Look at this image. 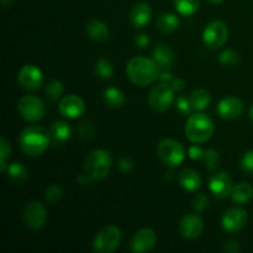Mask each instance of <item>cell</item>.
Here are the masks:
<instances>
[{"mask_svg":"<svg viewBox=\"0 0 253 253\" xmlns=\"http://www.w3.org/2000/svg\"><path fill=\"white\" fill-rule=\"evenodd\" d=\"M126 74L131 83L138 86H146L155 83L161 76V66L153 58L136 56L128 61Z\"/></svg>","mask_w":253,"mask_h":253,"instance_id":"obj_1","label":"cell"},{"mask_svg":"<svg viewBox=\"0 0 253 253\" xmlns=\"http://www.w3.org/2000/svg\"><path fill=\"white\" fill-rule=\"evenodd\" d=\"M51 142V133L41 126H29L19 137L20 148L29 157L42 155Z\"/></svg>","mask_w":253,"mask_h":253,"instance_id":"obj_2","label":"cell"},{"mask_svg":"<svg viewBox=\"0 0 253 253\" xmlns=\"http://www.w3.org/2000/svg\"><path fill=\"white\" fill-rule=\"evenodd\" d=\"M184 132L192 143H204L214 133V123L207 114H193L185 123Z\"/></svg>","mask_w":253,"mask_h":253,"instance_id":"obj_3","label":"cell"},{"mask_svg":"<svg viewBox=\"0 0 253 253\" xmlns=\"http://www.w3.org/2000/svg\"><path fill=\"white\" fill-rule=\"evenodd\" d=\"M113 166L111 155L105 150H94L84 161V173L88 174L94 182L105 179Z\"/></svg>","mask_w":253,"mask_h":253,"instance_id":"obj_4","label":"cell"},{"mask_svg":"<svg viewBox=\"0 0 253 253\" xmlns=\"http://www.w3.org/2000/svg\"><path fill=\"white\" fill-rule=\"evenodd\" d=\"M157 156L161 162L168 167H178L184 162L185 150L179 141L174 138H166L158 143Z\"/></svg>","mask_w":253,"mask_h":253,"instance_id":"obj_5","label":"cell"},{"mask_svg":"<svg viewBox=\"0 0 253 253\" xmlns=\"http://www.w3.org/2000/svg\"><path fill=\"white\" fill-rule=\"evenodd\" d=\"M120 242L121 230L114 225H108L96 234L93 241L94 251L98 253H113L120 246Z\"/></svg>","mask_w":253,"mask_h":253,"instance_id":"obj_6","label":"cell"},{"mask_svg":"<svg viewBox=\"0 0 253 253\" xmlns=\"http://www.w3.org/2000/svg\"><path fill=\"white\" fill-rule=\"evenodd\" d=\"M174 101V90L168 82H162L153 86L148 95L150 106L156 113H166Z\"/></svg>","mask_w":253,"mask_h":253,"instance_id":"obj_7","label":"cell"},{"mask_svg":"<svg viewBox=\"0 0 253 253\" xmlns=\"http://www.w3.org/2000/svg\"><path fill=\"white\" fill-rule=\"evenodd\" d=\"M17 110L24 120L29 123H36L43 119L46 114V105L39 96L24 95L19 100Z\"/></svg>","mask_w":253,"mask_h":253,"instance_id":"obj_8","label":"cell"},{"mask_svg":"<svg viewBox=\"0 0 253 253\" xmlns=\"http://www.w3.org/2000/svg\"><path fill=\"white\" fill-rule=\"evenodd\" d=\"M47 217H48V214H47L46 207L37 200L27 203L22 212L25 226L31 230L42 229L46 225Z\"/></svg>","mask_w":253,"mask_h":253,"instance_id":"obj_9","label":"cell"},{"mask_svg":"<svg viewBox=\"0 0 253 253\" xmlns=\"http://www.w3.org/2000/svg\"><path fill=\"white\" fill-rule=\"evenodd\" d=\"M227 37H229V29L225 22L219 20L208 24L203 32V41L205 46L211 49H217L224 46L225 42L227 41Z\"/></svg>","mask_w":253,"mask_h":253,"instance_id":"obj_10","label":"cell"},{"mask_svg":"<svg viewBox=\"0 0 253 253\" xmlns=\"http://www.w3.org/2000/svg\"><path fill=\"white\" fill-rule=\"evenodd\" d=\"M247 220H249V215L246 210L241 208H230L225 210L221 216L222 229L230 234H237L246 226Z\"/></svg>","mask_w":253,"mask_h":253,"instance_id":"obj_11","label":"cell"},{"mask_svg":"<svg viewBox=\"0 0 253 253\" xmlns=\"http://www.w3.org/2000/svg\"><path fill=\"white\" fill-rule=\"evenodd\" d=\"M17 82L26 90H39L43 83V73L34 64H25L17 73Z\"/></svg>","mask_w":253,"mask_h":253,"instance_id":"obj_12","label":"cell"},{"mask_svg":"<svg viewBox=\"0 0 253 253\" xmlns=\"http://www.w3.org/2000/svg\"><path fill=\"white\" fill-rule=\"evenodd\" d=\"M156 244H157V234L155 230L145 227L133 234L130 242V249L135 253H145L153 250Z\"/></svg>","mask_w":253,"mask_h":253,"instance_id":"obj_13","label":"cell"},{"mask_svg":"<svg viewBox=\"0 0 253 253\" xmlns=\"http://www.w3.org/2000/svg\"><path fill=\"white\" fill-rule=\"evenodd\" d=\"M58 110L62 116L67 119H77L85 111V103L82 98L74 94L63 96L59 101Z\"/></svg>","mask_w":253,"mask_h":253,"instance_id":"obj_14","label":"cell"},{"mask_svg":"<svg viewBox=\"0 0 253 253\" xmlns=\"http://www.w3.org/2000/svg\"><path fill=\"white\" fill-rule=\"evenodd\" d=\"M217 114L225 120H235L244 114L245 105L236 96H227L220 100L217 105Z\"/></svg>","mask_w":253,"mask_h":253,"instance_id":"obj_15","label":"cell"},{"mask_svg":"<svg viewBox=\"0 0 253 253\" xmlns=\"http://www.w3.org/2000/svg\"><path fill=\"white\" fill-rule=\"evenodd\" d=\"M204 231V222L198 215L187 214L179 222V234L184 239H197Z\"/></svg>","mask_w":253,"mask_h":253,"instance_id":"obj_16","label":"cell"},{"mask_svg":"<svg viewBox=\"0 0 253 253\" xmlns=\"http://www.w3.org/2000/svg\"><path fill=\"white\" fill-rule=\"evenodd\" d=\"M232 178L226 172H217L212 175L209 180V189L216 198H226L231 194V190L234 188Z\"/></svg>","mask_w":253,"mask_h":253,"instance_id":"obj_17","label":"cell"},{"mask_svg":"<svg viewBox=\"0 0 253 253\" xmlns=\"http://www.w3.org/2000/svg\"><path fill=\"white\" fill-rule=\"evenodd\" d=\"M49 133H51L52 145L54 147H61V146L66 145L67 141L71 138L72 128L66 121L57 120L52 124Z\"/></svg>","mask_w":253,"mask_h":253,"instance_id":"obj_18","label":"cell"},{"mask_svg":"<svg viewBox=\"0 0 253 253\" xmlns=\"http://www.w3.org/2000/svg\"><path fill=\"white\" fill-rule=\"evenodd\" d=\"M152 9L147 2H136L130 11V21L135 27H143L150 22Z\"/></svg>","mask_w":253,"mask_h":253,"instance_id":"obj_19","label":"cell"},{"mask_svg":"<svg viewBox=\"0 0 253 253\" xmlns=\"http://www.w3.org/2000/svg\"><path fill=\"white\" fill-rule=\"evenodd\" d=\"M178 180H179L180 187L190 193L197 192L202 187V177H200L197 170L192 169V168H185V169H183L179 173Z\"/></svg>","mask_w":253,"mask_h":253,"instance_id":"obj_20","label":"cell"},{"mask_svg":"<svg viewBox=\"0 0 253 253\" xmlns=\"http://www.w3.org/2000/svg\"><path fill=\"white\" fill-rule=\"evenodd\" d=\"M85 32L90 40L95 42H105L109 39V29L103 21L93 19L85 25Z\"/></svg>","mask_w":253,"mask_h":253,"instance_id":"obj_21","label":"cell"},{"mask_svg":"<svg viewBox=\"0 0 253 253\" xmlns=\"http://www.w3.org/2000/svg\"><path fill=\"white\" fill-rule=\"evenodd\" d=\"M153 59L163 68H168L174 62V51L168 44H158L152 52Z\"/></svg>","mask_w":253,"mask_h":253,"instance_id":"obj_22","label":"cell"},{"mask_svg":"<svg viewBox=\"0 0 253 253\" xmlns=\"http://www.w3.org/2000/svg\"><path fill=\"white\" fill-rule=\"evenodd\" d=\"M231 200L237 204H245L250 202L253 198V187L246 182H241L239 184L234 185L231 190Z\"/></svg>","mask_w":253,"mask_h":253,"instance_id":"obj_23","label":"cell"},{"mask_svg":"<svg viewBox=\"0 0 253 253\" xmlns=\"http://www.w3.org/2000/svg\"><path fill=\"white\" fill-rule=\"evenodd\" d=\"M104 103L111 109H120L123 108L125 104V94L120 90V89L115 88V86H110L104 90L103 94Z\"/></svg>","mask_w":253,"mask_h":253,"instance_id":"obj_24","label":"cell"},{"mask_svg":"<svg viewBox=\"0 0 253 253\" xmlns=\"http://www.w3.org/2000/svg\"><path fill=\"white\" fill-rule=\"evenodd\" d=\"M156 27L161 32L172 34L179 27V19H178L177 15L172 14V12H165L156 21Z\"/></svg>","mask_w":253,"mask_h":253,"instance_id":"obj_25","label":"cell"},{"mask_svg":"<svg viewBox=\"0 0 253 253\" xmlns=\"http://www.w3.org/2000/svg\"><path fill=\"white\" fill-rule=\"evenodd\" d=\"M7 177L15 184H24L29 179V170L22 163L14 162L7 166Z\"/></svg>","mask_w":253,"mask_h":253,"instance_id":"obj_26","label":"cell"},{"mask_svg":"<svg viewBox=\"0 0 253 253\" xmlns=\"http://www.w3.org/2000/svg\"><path fill=\"white\" fill-rule=\"evenodd\" d=\"M190 103H192L193 110L202 111L209 106L211 98H210L209 91L205 89H195L192 94H190Z\"/></svg>","mask_w":253,"mask_h":253,"instance_id":"obj_27","label":"cell"},{"mask_svg":"<svg viewBox=\"0 0 253 253\" xmlns=\"http://www.w3.org/2000/svg\"><path fill=\"white\" fill-rule=\"evenodd\" d=\"M64 91L63 83L61 81H51L44 88V95H46V99L49 101V103H56L59 99L62 98Z\"/></svg>","mask_w":253,"mask_h":253,"instance_id":"obj_28","label":"cell"},{"mask_svg":"<svg viewBox=\"0 0 253 253\" xmlns=\"http://www.w3.org/2000/svg\"><path fill=\"white\" fill-rule=\"evenodd\" d=\"M174 6L183 16H192L199 9L200 0H174Z\"/></svg>","mask_w":253,"mask_h":253,"instance_id":"obj_29","label":"cell"},{"mask_svg":"<svg viewBox=\"0 0 253 253\" xmlns=\"http://www.w3.org/2000/svg\"><path fill=\"white\" fill-rule=\"evenodd\" d=\"M95 73L103 79H110L114 76V67L110 61L106 58H100L95 64Z\"/></svg>","mask_w":253,"mask_h":253,"instance_id":"obj_30","label":"cell"},{"mask_svg":"<svg viewBox=\"0 0 253 253\" xmlns=\"http://www.w3.org/2000/svg\"><path fill=\"white\" fill-rule=\"evenodd\" d=\"M205 163V167L209 170H215L220 165V155L216 150L214 148H208L204 152V157H203Z\"/></svg>","mask_w":253,"mask_h":253,"instance_id":"obj_31","label":"cell"},{"mask_svg":"<svg viewBox=\"0 0 253 253\" xmlns=\"http://www.w3.org/2000/svg\"><path fill=\"white\" fill-rule=\"evenodd\" d=\"M219 62L222 66L235 67L240 62V54L234 49H225L219 54Z\"/></svg>","mask_w":253,"mask_h":253,"instance_id":"obj_32","label":"cell"},{"mask_svg":"<svg viewBox=\"0 0 253 253\" xmlns=\"http://www.w3.org/2000/svg\"><path fill=\"white\" fill-rule=\"evenodd\" d=\"M11 155V146L7 142V140L5 137L0 138V170L1 173H6L7 166H6V160Z\"/></svg>","mask_w":253,"mask_h":253,"instance_id":"obj_33","label":"cell"},{"mask_svg":"<svg viewBox=\"0 0 253 253\" xmlns=\"http://www.w3.org/2000/svg\"><path fill=\"white\" fill-rule=\"evenodd\" d=\"M95 135V128L91 121H82L78 126V136L82 141H90Z\"/></svg>","mask_w":253,"mask_h":253,"instance_id":"obj_34","label":"cell"},{"mask_svg":"<svg viewBox=\"0 0 253 253\" xmlns=\"http://www.w3.org/2000/svg\"><path fill=\"white\" fill-rule=\"evenodd\" d=\"M44 197H46L47 203H49V204H57L62 199V197H63V189H62V187L59 184H52L46 189Z\"/></svg>","mask_w":253,"mask_h":253,"instance_id":"obj_35","label":"cell"},{"mask_svg":"<svg viewBox=\"0 0 253 253\" xmlns=\"http://www.w3.org/2000/svg\"><path fill=\"white\" fill-rule=\"evenodd\" d=\"M192 205L194 211L197 212V214H200V212L205 211V210L208 209V207H209V199H208L207 195L198 194L195 195L194 199H193Z\"/></svg>","mask_w":253,"mask_h":253,"instance_id":"obj_36","label":"cell"},{"mask_svg":"<svg viewBox=\"0 0 253 253\" xmlns=\"http://www.w3.org/2000/svg\"><path fill=\"white\" fill-rule=\"evenodd\" d=\"M175 109L178 110V113H180L182 115H190L193 110L192 103H190V99L185 98V96H179L175 101Z\"/></svg>","mask_w":253,"mask_h":253,"instance_id":"obj_37","label":"cell"},{"mask_svg":"<svg viewBox=\"0 0 253 253\" xmlns=\"http://www.w3.org/2000/svg\"><path fill=\"white\" fill-rule=\"evenodd\" d=\"M241 168L249 174H253V150L247 151L241 158Z\"/></svg>","mask_w":253,"mask_h":253,"instance_id":"obj_38","label":"cell"},{"mask_svg":"<svg viewBox=\"0 0 253 253\" xmlns=\"http://www.w3.org/2000/svg\"><path fill=\"white\" fill-rule=\"evenodd\" d=\"M204 152L205 151H203L202 147L197 146V143H195V146L189 147V150H188V156H189V158H192L193 161H198L202 160V158L204 157Z\"/></svg>","mask_w":253,"mask_h":253,"instance_id":"obj_39","label":"cell"},{"mask_svg":"<svg viewBox=\"0 0 253 253\" xmlns=\"http://www.w3.org/2000/svg\"><path fill=\"white\" fill-rule=\"evenodd\" d=\"M119 168L123 172H130L133 168V161L128 157H124L119 161Z\"/></svg>","mask_w":253,"mask_h":253,"instance_id":"obj_40","label":"cell"},{"mask_svg":"<svg viewBox=\"0 0 253 253\" xmlns=\"http://www.w3.org/2000/svg\"><path fill=\"white\" fill-rule=\"evenodd\" d=\"M135 43L141 48H145L148 43H150V37L146 34H137L135 36Z\"/></svg>","mask_w":253,"mask_h":253,"instance_id":"obj_41","label":"cell"},{"mask_svg":"<svg viewBox=\"0 0 253 253\" xmlns=\"http://www.w3.org/2000/svg\"><path fill=\"white\" fill-rule=\"evenodd\" d=\"M224 251L227 253H239L241 251V247L236 241H230L224 245Z\"/></svg>","mask_w":253,"mask_h":253,"instance_id":"obj_42","label":"cell"},{"mask_svg":"<svg viewBox=\"0 0 253 253\" xmlns=\"http://www.w3.org/2000/svg\"><path fill=\"white\" fill-rule=\"evenodd\" d=\"M77 182H78L79 184L84 185V187H88V185L93 184L94 180L91 179V178L89 177L88 174L83 173V174H81V175H78V177H77Z\"/></svg>","mask_w":253,"mask_h":253,"instance_id":"obj_43","label":"cell"},{"mask_svg":"<svg viewBox=\"0 0 253 253\" xmlns=\"http://www.w3.org/2000/svg\"><path fill=\"white\" fill-rule=\"evenodd\" d=\"M170 85H172L173 90L174 91H182L183 89L185 88V82L183 81V79H173L172 82H170Z\"/></svg>","mask_w":253,"mask_h":253,"instance_id":"obj_44","label":"cell"},{"mask_svg":"<svg viewBox=\"0 0 253 253\" xmlns=\"http://www.w3.org/2000/svg\"><path fill=\"white\" fill-rule=\"evenodd\" d=\"M160 79L162 82H168V83H169V82H172L173 79H174V77H173L172 72L165 71V72H162V73H161Z\"/></svg>","mask_w":253,"mask_h":253,"instance_id":"obj_45","label":"cell"},{"mask_svg":"<svg viewBox=\"0 0 253 253\" xmlns=\"http://www.w3.org/2000/svg\"><path fill=\"white\" fill-rule=\"evenodd\" d=\"M11 2H12V0H1V4L4 5V6H9Z\"/></svg>","mask_w":253,"mask_h":253,"instance_id":"obj_46","label":"cell"},{"mask_svg":"<svg viewBox=\"0 0 253 253\" xmlns=\"http://www.w3.org/2000/svg\"><path fill=\"white\" fill-rule=\"evenodd\" d=\"M209 2H211V4H221L222 1H225V0H208Z\"/></svg>","mask_w":253,"mask_h":253,"instance_id":"obj_47","label":"cell"},{"mask_svg":"<svg viewBox=\"0 0 253 253\" xmlns=\"http://www.w3.org/2000/svg\"><path fill=\"white\" fill-rule=\"evenodd\" d=\"M250 118H251V120L253 121V105L251 106V109H250Z\"/></svg>","mask_w":253,"mask_h":253,"instance_id":"obj_48","label":"cell"},{"mask_svg":"<svg viewBox=\"0 0 253 253\" xmlns=\"http://www.w3.org/2000/svg\"><path fill=\"white\" fill-rule=\"evenodd\" d=\"M252 1H253V0H252Z\"/></svg>","mask_w":253,"mask_h":253,"instance_id":"obj_49","label":"cell"}]
</instances>
